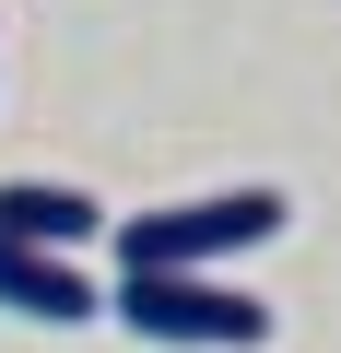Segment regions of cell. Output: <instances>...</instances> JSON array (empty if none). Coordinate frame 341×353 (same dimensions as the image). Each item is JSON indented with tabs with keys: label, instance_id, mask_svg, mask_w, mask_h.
<instances>
[{
	"label": "cell",
	"instance_id": "obj_4",
	"mask_svg": "<svg viewBox=\"0 0 341 353\" xmlns=\"http://www.w3.org/2000/svg\"><path fill=\"white\" fill-rule=\"evenodd\" d=\"M0 236L83 259V248L106 236V201H94V189H59V176H0Z\"/></svg>",
	"mask_w": 341,
	"mask_h": 353
},
{
	"label": "cell",
	"instance_id": "obj_2",
	"mask_svg": "<svg viewBox=\"0 0 341 353\" xmlns=\"http://www.w3.org/2000/svg\"><path fill=\"white\" fill-rule=\"evenodd\" d=\"M106 318L141 341H177V353H259L271 341V306L224 271H118Z\"/></svg>",
	"mask_w": 341,
	"mask_h": 353
},
{
	"label": "cell",
	"instance_id": "obj_1",
	"mask_svg": "<svg viewBox=\"0 0 341 353\" xmlns=\"http://www.w3.org/2000/svg\"><path fill=\"white\" fill-rule=\"evenodd\" d=\"M294 224L282 189H212V201H165V212H118V271H224L247 248H271Z\"/></svg>",
	"mask_w": 341,
	"mask_h": 353
},
{
	"label": "cell",
	"instance_id": "obj_3",
	"mask_svg": "<svg viewBox=\"0 0 341 353\" xmlns=\"http://www.w3.org/2000/svg\"><path fill=\"white\" fill-rule=\"evenodd\" d=\"M0 306L36 318V330H83V318H106L94 271H83L71 248H24V236H0Z\"/></svg>",
	"mask_w": 341,
	"mask_h": 353
}]
</instances>
